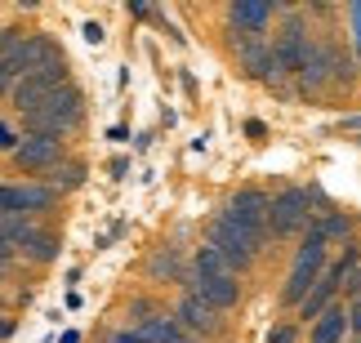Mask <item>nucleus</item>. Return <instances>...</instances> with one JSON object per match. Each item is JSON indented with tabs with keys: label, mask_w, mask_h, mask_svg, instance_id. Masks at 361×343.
<instances>
[{
	"label": "nucleus",
	"mask_w": 361,
	"mask_h": 343,
	"mask_svg": "<svg viewBox=\"0 0 361 343\" xmlns=\"http://www.w3.org/2000/svg\"><path fill=\"white\" fill-rule=\"evenodd\" d=\"M125 9H130L134 18H157V9H152V5H143V0H130V5H125Z\"/></svg>",
	"instance_id": "32"
},
{
	"label": "nucleus",
	"mask_w": 361,
	"mask_h": 343,
	"mask_svg": "<svg viewBox=\"0 0 361 343\" xmlns=\"http://www.w3.org/2000/svg\"><path fill=\"white\" fill-rule=\"evenodd\" d=\"M237 63H241V72H245L250 80H259V85L286 94V72H281V63H276L268 36H259V40H250V45H241V49H237Z\"/></svg>",
	"instance_id": "13"
},
{
	"label": "nucleus",
	"mask_w": 361,
	"mask_h": 343,
	"mask_svg": "<svg viewBox=\"0 0 361 343\" xmlns=\"http://www.w3.org/2000/svg\"><path fill=\"white\" fill-rule=\"evenodd\" d=\"M343 308H348V339H361V299H353Z\"/></svg>",
	"instance_id": "29"
},
{
	"label": "nucleus",
	"mask_w": 361,
	"mask_h": 343,
	"mask_svg": "<svg viewBox=\"0 0 361 343\" xmlns=\"http://www.w3.org/2000/svg\"><path fill=\"white\" fill-rule=\"evenodd\" d=\"M143 272H147V281H178L183 285V277H188V263H183V254L174 250V245H161V250H152L147 254V263H143Z\"/></svg>",
	"instance_id": "20"
},
{
	"label": "nucleus",
	"mask_w": 361,
	"mask_h": 343,
	"mask_svg": "<svg viewBox=\"0 0 361 343\" xmlns=\"http://www.w3.org/2000/svg\"><path fill=\"white\" fill-rule=\"evenodd\" d=\"M170 317L178 321V330H183V335L201 339V343H214V339L228 335V317H224V312H214L210 304H201L197 294H178V304H174Z\"/></svg>",
	"instance_id": "10"
},
{
	"label": "nucleus",
	"mask_w": 361,
	"mask_h": 343,
	"mask_svg": "<svg viewBox=\"0 0 361 343\" xmlns=\"http://www.w3.org/2000/svg\"><path fill=\"white\" fill-rule=\"evenodd\" d=\"M54 54H63V45L49 32H23V40L0 58V99H9L13 85H18L27 72H36L40 63H49Z\"/></svg>",
	"instance_id": "4"
},
{
	"label": "nucleus",
	"mask_w": 361,
	"mask_h": 343,
	"mask_svg": "<svg viewBox=\"0 0 361 343\" xmlns=\"http://www.w3.org/2000/svg\"><path fill=\"white\" fill-rule=\"evenodd\" d=\"M317 45H322V58H326V76H330V94H348L357 85V58L348 49V40H343L339 32H330V27H322L317 32Z\"/></svg>",
	"instance_id": "12"
},
{
	"label": "nucleus",
	"mask_w": 361,
	"mask_h": 343,
	"mask_svg": "<svg viewBox=\"0 0 361 343\" xmlns=\"http://www.w3.org/2000/svg\"><path fill=\"white\" fill-rule=\"evenodd\" d=\"M134 330H138L143 343H170L178 335V321L170 317V312H157V317H147L143 325H134Z\"/></svg>",
	"instance_id": "21"
},
{
	"label": "nucleus",
	"mask_w": 361,
	"mask_h": 343,
	"mask_svg": "<svg viewBox=\"0 0 361 343\" xmlns=\"http://www.w3.org/2000/svg\"><path fill=\"white\" fill-rule=\"evenodd\" d=\"M0 218H5V201H0Z\"/></svg>",
	"instance_id": "36"
},
{
	"label": "nucleus",
	"mask_w": 361,
	"mask_h": 343,
	"mask_svg": "<svg viewBox=\"0 0 361 343\" xmlns=\"http://www.w3.org/2000/svg\"><path fill=\"white\" fill-rule=\"evenodd\" d=\"M80 125H85V89L72 80V85L54 89L36 112L18 116L13 130H18V134H45V139H72Z\"/></svg>",
	"instance_id": "2"
},
{
	"label": "nucleus",
	"mask_w": 361,
	"mask_h": 343,
	"mask_svg": "<svg viewBox=\"0 0 361 343\" xmlns=\"http://www.w3.org/2000/svg\"><path fill=\"white\" fill-rule=\"evenodd\" d=\"M183 294H197L201 304H210L214 312H224V317H228L232 308H241L245 285H241V277H210V272H192V268H188Z\"/></svg>",
	"instance_id": "11"
},
{
	"label": "nucleus",
	"mask_w": 361,
	"mask_h": 343,
	"mask_svg": "<svg viewBox=\"0 0 361 343\" xmlns=\"http://www.w3.org/2000/svg\"><path fill=\"white\" fill-rule=\"evenodd\" d=\"M268 343H299V321H276L268 330Z\"/></svg>",
	"instance_id": "24"
},
{
	"label": "nucleus",
	"mask_w": 361,
	"mask_h": 343,
	"mask_svg": "<svg viewBox=\"0 0 361 343\" xmlns=\"http://www.w3.org/2000/svg\"><path fill=\"white\" fill-rule=\"evenodd\" d=\"M59 343H80V335H76V330H67V335H63Z\"/></svg>",
	"instance_id": "34"
},
{
	"label": "nucleus",
	"mask_w": 361,
	"mask_h": 343,
	"mask_svg": "<svg viewBox=\"0 0 361 343\" xmlns=\"http://www.w3.org/2000/svg\"><path fill=\"white\" fill-rule=\"evenodd\" d=\"M18 139H23V134H18V130H13V125H9V120H0V156H9V152H13V147H18Z\"/></svg>",
	"instance_id": "27"
},
{
	"label": "nucleus",
	"mask_w": 361,
	"mask_h": 343,
	"mask_svg": "<svg viewBox=\"0 0 361 343\" xmlns=\"http://www.w3.org/2000/svg\"><path fill=\"white\" fill-rule=\"evenodd\" d=\"M85 178H90V166H85L80 156H72V152H67V156H63V161H59V166H54L49 174H40V183H45V187H54L59 197H72V192H80V187H85Z\"/></svg>",
	"instance_id": "18"
},
{
	"label": "nucleus",
	"mask_w": 361,
	"mask_h": 343,
	"mask_svg": "<svg viewBox=\"0 0 361 343\" xmlns=\"http://www.w3.org/2000/svg\"><path fill=\"white\" fill-rule=\"evenodd\" d=\"M103 343H143V339H138L134 325H116V330H107V335H103Z\"/></svg>",
	"instance_id": "28"
},
{
	"label": "nucleus",
	"mask_w": 361,
	"mask_h": 343,
	"mask_svg": "<svg viewBox=\"0 0 361 343\" xmlns=\"http://www.w3.org/2000/svg\"><path fill=\"white\" fill-rule=\"evenodd\" d=\"M63 85H72V63H67V54H54L49 63H40L36 72H27L18 85H13L9 107L18 116H27V112H36V107L45 103L54 89H63Z\"/></svg>",
	"instance_id": "6"
},
{
	"label": "nucleus",
	"mask_w": 361,
	"mask_h": 343,
	"mask_svg": "<svg viewBox=\"0 0 361 343\" xmlns=\"http://www.w3.org/2000/svg\"><path fill=\"white\" fill-rule=\"evenodd\" d=\"M0 201H5V214H23V218H40L54 214L63 205V197L54 187H45L40 178H18V183H0Z\"/></svg>",
	"instance_id": "8"
},
{
	"label": "nucleus",
	"mask_w": 361,
	"mask_h": 343,
	"mask_svg": "<svg viewBox=\"0 0 361 343\" xmlns=\"http://www.w3.org/2000/svg\"><path fill=\"white\" fill-rule=\"evenodd\" d=\"M308 232H312V237H322L326 245H335V241H343V245H348V241H357V214L339 210V205H330V210L312 214Z\"/></svg>",
	"instance_id": "16"
},
{
	"label": "nucleus",
	"mask_w": 361,
	"mask_h": 343,
	"mask_svg": "<svg viewBox=\"0 0 361 343\" xmlns=\"http://www.w3.org/2000/svg\"><path fill=\"white\" fill-rule=\"evenodd\" d=\"M343 18H348V27H353V40H348V49H353L357 67H361V0H353V5L343 9Z\"/></svg>",
	"instance_id": "22"
},
{
	"label": "nucleus",
	"mask_w": 361,
	"mask_h": 343,
	"mask_svg": "<svg viewBox=\"0 0 361 343\" xmlns=\"http://www.w3.org/2000/svg\"><path fill=\"white\" fill-rule=\"evenodd\" d=\"M85 40H90V45H103V27L99 23H85Z\"/></svg>",
	"instance_id": "33"
},
{
	"label": "nucleus",
	"mask_w": 361,
	"mask_h": 343,
	"mask_svg": "<svg viewBox=\"0 0 361 343\" xmlns=\"http://www.w3.org/2000/svg\"><path fill=\"white\" fill-rule=\"evenodd\" d=\"M312 223V201H308V187L290 183L281 192L268 197V237L272 241H299Z\"/></svg>",
	"instance_id": "5"
},
{
	"label": "nucleus",
	"mask_w": 361,
	"mask_h": 343,
	"mask_svg": "<svg viewBox=\"0 0 361 343\" xmlns=\"http://www.w3.org/2000/svg\"><path fill=\"white\" fill-rule=\"evenodd\" d=\"M330 245L322 237H312V232H303L299 245H295V258H290V272L281 281V290H276V304H281L286 312H295L303 299H308V290L317 285V277H322V268L330 263Z\"/></svg>",
	"instance_id": "3"
},
{
	"label": "nucleus",
	"mask_w": 361,
	"mask_h": 343,
	"mask_svg": "<svg viewBox=\"0 0 361 343\" xmlns=\"http://www.w3.org/2000/svg\"><path fill=\"white\" fill-rule=\"evenodd\" d=\"M18 335V321H13V312H0V343H9Z\"/></svg>",
	"instance_id": "31"
},
{
	"label": "nucleus",
	"mask_w": 361,
	"mask_h": 343,
	"mask_svg": "<svg viewBox=\"0 0 361 343\" xmlns=\"http://www.w3.org/2000/svg\"><path fill=\"white\" fill-rule=\"evenodd\" d=\"M290 5H268V0H232L228 5V32L245 36H268V27L281 18Z\"/></svg>",
	"instance_id": "14"
},
{
	"label": "nucleus",
	"mask_w": 361,
	"mask_h": 343,
	"mask_svg": "<svg viewBox=\"0 0 361 343\" xmlns=\"http://www.w3.org/2000/svg\"><path fill=\"white\" fill-rule=\"evenodd\" d=\"M59 250H63V237L54 227L40 223L32 237H27L18 245V263H32V268H49V263H59Z\"/></svg>",
	"instance_id": "17"
},
{
	"label": "nucleus",
	"mask_w": 361,
	"mask_h": 343,
	"mask_svg": "<svg viewBox=\"0 0 361 343\" xmlns=\"http://www.w3.org/2000/svg\"><path fill=\"white\" fill-rule=\"evenodd\" d=\"M312 23L303 18L299 9H286L281 13V27L272 32V54H276V63H281V72H286V80H295L299 76V67H303V58L312 54Z\"/></svg>",
	"instance_id": "7"
},
{
	"label": "nucleus",
	"mask_w": 361,
	"mask_h": 343,
	"mask_svg": "<svg viewBox=\"0 0 361 343\" xmlns=\"http://www.w3.org/2000/svg\"><path fill=\"white\" fill-rule=\"evenodd\" d=\"M18 268V254H13V245L5 241V232H0V272H13Z\"/></svg>",
	"instance_id": "30"
},
{
	"label": "nucleus",
	"mask_w": 361,
	"mask_h": 343,
	"mask_svg": "<svg viewBox=\"0 0 361 343\" xmlns=\"http://www.w3.org/2000/svg\"><path fill=\"white\" fill-rule=\"evenodd\" d=\"M219 214L237 218V223H245V227L268 232V192H263V187H237Z\"/></svg>",
	"instance_id": "15"
},
{
	"label": "nucleus",
	"mask_w": 361,
	"mask_h": 343,
	"mask_svg": "<svg viewBox=\"0 0 361 343\" xmlns=\"http://www.w3.org/2000/svg\"><path fill=\"white\" fill-rule=\"evenodd\" d=\"M308 343H348V308L330 304L322 317L308 325Z\"/></svg>",
	"instance_id": "19"
},
{
	"label": "nucleus",
	"mask_w": 361,
	"mask_h": 343,
	"mask_svg": "<svg viewBox=\"0 0 361 343\" xmlns=\"http://www.w3.org/2000/svg\"><path fill=\"white\" fill-rule=\"evenodd\" d=\"M67 156V139H45V134H23L18 139V147L5 156L18 174H32V178H40V174H49L59 161Z\"/></svg>",
	"instance_id": "9"
},
{
	"label": "nucleus",
	"mask_w": 361,
	"mask_h": 343,
	"mask_svg": "<svg viewBox=\"0 0 361 343\" xmlns=\"http://www.w3.org/2000/svg\"><path fill=\"white\" fill-rule=\"evenodd\" d=\"M23 40V27H13V23H0V58H5V54L13 49Z\"/></svg>",
	"instance_id": "26"
},
{
	"label": "nucleus",
	"mask_w": 361,
	"mask_h": 343,
	"mask_svg": "<svg viewBox=\"0 0 361 343\" xmlns=\"http://www.w3.org/2000/svg\"><path fill=\"white\" fill-rule=\"evenodd\" d=\"M353 299H361V268H353L339 285V304H353Z\"/></svg>",
	"instance_id": "25"
},
{
	"label": "nucleus",
	"mask_w": 361,
	"mask_h": 343,
	"mask_svg": "<svg viewBox=\"0 0 361 343\" xmlns=\"http://www.w3.org/2000/svg\"><path fill=\"white\" fill-rule=\"evenodd\" d=\"M157 312H161V308H157V299H147V294L130 299V321H134V325H143L147 317H157ZM130 321H125V325H130Z\"/></svg>",
	"instance_id": "23"
},
{
	"label": "nucleus",
	"mask_w": 361,
	"mask_h": 343,
	"mask_svg": "<svg viewBox=\"0 0 361 343\" xmlns=\"http://www.w3.org/2000/svg\"><path fill=\"white\" fill-rule=\"evenodd\" d=\"M5 281H9V272H0V290H5Z\"/></svg>",
	"instance_id": "35"
},
{
	"label": "nucleus",
	"mask_w": 361,
	"mask_h": 343,
	"mask_svg": "<svg viewBox=\"0 0 361 343\" xmlns=\"http://www.w3.org/2000/svg\"><path fill=\"white\" fill-rule=\"evenodd\" d=\"M201 245H210V250L224 258L237 277H250V272L263 263L272 237H268V232H259V227L237 223V218H228V214H214L210 223H205V241Z\"/></svg>",
	"instance_id": "1"
}]
</instances>
